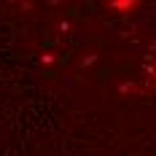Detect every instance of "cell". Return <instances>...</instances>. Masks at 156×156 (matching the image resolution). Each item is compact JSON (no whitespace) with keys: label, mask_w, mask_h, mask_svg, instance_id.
<instances>
[{"label":"cell","mask_w":156,"mask_h":156,"mask_svg":"<svg viewBox=\"0 0 156 156\" xmlns=\"http://www.w3.org/2000/svg\"><path fill=\"white\" fill-rule=\"evenodd\" d=\"M113 8H137V3H113Z\"/></svg>","instance_id":"6da1fadb"}]
</instances>
